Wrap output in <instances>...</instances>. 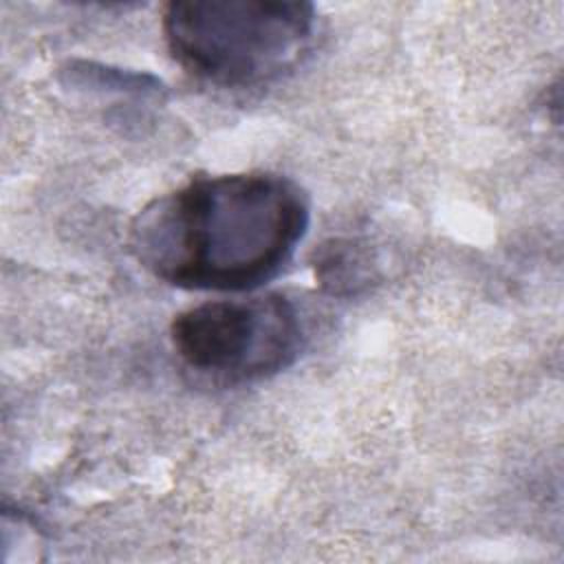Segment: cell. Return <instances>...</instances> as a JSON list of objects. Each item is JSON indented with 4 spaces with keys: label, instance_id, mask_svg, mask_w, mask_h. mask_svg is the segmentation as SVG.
Masks as SVG:
<instances>
[{
    "label": "cell",
    "instance_id": "3",
    "mask_svg": "<svg viewBox=\"0 0 564 564\" xmlns=\"http://www.w3.org/2000/svg\"><path fill=\"white\" fill-rule=\"evenodd\" d=\"M178 359L223 383L267 379L289 368L302 348L295 306L280 293L212 300L185 308L170 326Z\"/></svg>",
    "mask_w": 564,
    "mask_h": 564
},
{
    "label": "cell",
    "instance_id": "2",
    "mask_svg": "<svg viewBox=\"0 0 564 564\" xmlns=\"http://www.w3.org/2000/svg\"><path fill=\"white\" fill-rule=\"evenodd\" d=\"M315 29L302 0H174L165 44L181 68L218 88H256L291 70Z\"/></svg>",
    "mask_w": 564,
    "mask_h": 564
},
{
    "label": "cell",
    "instance_id": "1",
    "mask_svg": "<svg viewBox=\"0 0 564 564\" xmlns=\"http://www.w3.org/2000/svg\"><path fill=\"white\" fill-rule=\"evenodd\" d=\"M308 220V196L286 176H198L139 212L130 251L172 286L251 291L282 271Z\"/></svg>",
    "mask_w": 564,
    "mask_h": 564
},
{
    "label": "cell",
    "instance_id": "4",
    "mask_svg": "<svg viewBox=\"0 0 564 564\" xmlns=\"http://www.w3.org/2000/svg\"><path fill=\"white\" fill-rule=\"evenodd\" d=\"M315 280L330 295H355L372 278L370 253L357 240H328L315 251Z\"/></svg>",
    "mask_w": 564,
    "mask_h": 564
},
{
    "label": "cell",
    "instance_id": "5",
    "mask_svg": "<svg viewBox=\"0 0 564 564\" xmlns=\"http://www.w3.org/2000/svg\"><path fill=\"white\" fill-rule=\"evenodd\" d=\"M70 79L77 84H88V86H99V88H119V90H156L161 86L154 77L150 75H139V73H128V70H115L108 66L99 64H88V62H73L70 64Z\"/></svg>",
    "mask_w": 564,
    "mask_h": 564
}]
</instances>
